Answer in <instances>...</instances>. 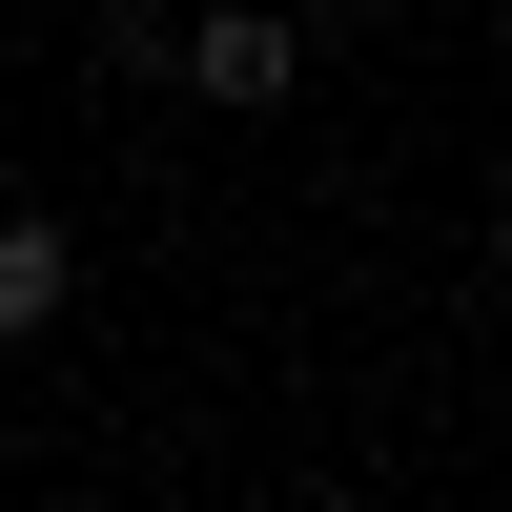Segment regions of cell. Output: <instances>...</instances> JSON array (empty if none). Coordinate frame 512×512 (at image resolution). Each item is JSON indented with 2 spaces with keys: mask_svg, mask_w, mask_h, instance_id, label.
Listing matches in <instances>:
<instances>
[{
  "mask_svg": "<svg viewBox=\"0 0 512 512\" xmlns=\"http://www.w3.org/2000/svg\"><path fill=\"white\" fill-rule=\"evenodd\" d=\"M62 287H82V246L41 226V205H0V349H21V328H62Z\"/></svg>",
  "mask_w": 512,
  "mask_h": 512,
  "instance_id": "obj_2",
  "label": "cell"
},
{
  "mask_svg": "<svg viewBox=\"0 0 512 512\" xmlns=\"http://www.w3.org/2000/svg\"><path fill=\"white\" fill-rule=\"evenodd\" d=\"M164 82H205V103H287V82H308V41H287L267 0H226V21H185V41H164Z\"/></svg>",
  "mask_w": 512,
  "mask_h": 512,
  "instance_id": "obj_1",
  "label": "cell"
}]
</instances>
